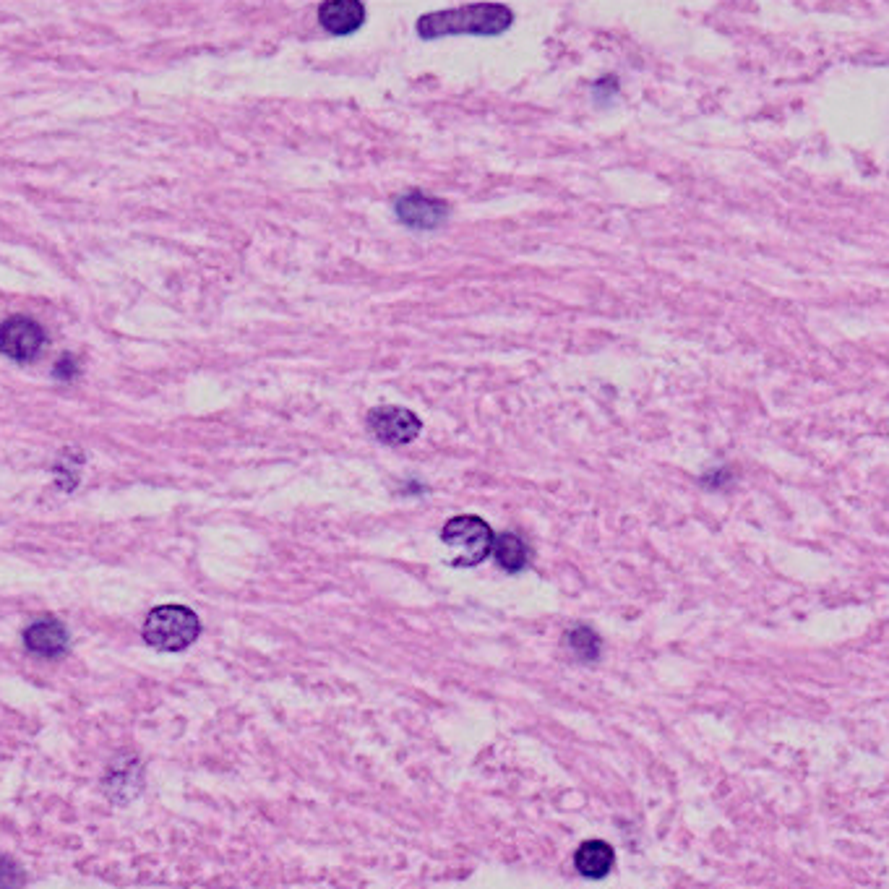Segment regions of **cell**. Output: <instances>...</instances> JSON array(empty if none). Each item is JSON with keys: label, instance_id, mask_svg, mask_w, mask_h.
<instances>
[{"label": "cell", "instance_id": "obj_1", "mask_svg": "<svg viewBox=\"0 0 889 889\" xmlns=\"http://www.w3.org/2000/svg\"><path fill=\"white\" fill-rule=\"evenodd\" d=\"M514 24V11L504 3H467L459 8H444L433 14L420 16L415 29L420 40H441V37H457V34H475V37H498L509 32Z\"/></svg>", "mask_w": 889, "mask_h": 889}, {"label": "cell", "instance_id": "obj_2", "mask_svg": "<svg viewBox=\"0 0 889 889\" xmlns=\"http://www.w3.org/2000/svg\"><path fill=\"white\" fill-rule=\"evenodd\" d=\"M493 540H496L493 527L475 514L452 517L441 527V543L452 548V566H459V569L483 564L485 558L491 556Z\"/></svg>", "mask_w": 889, "mask_h": 889}, {"label": "cell", "instance_id": "obj_3", "mask_svg": "<svg viewBox=\"0 0 889 889\" xmlns=\"http://www.w3.org/2000/svg\"><path fill=\"white\" fill-rule=\"evenodd\" d=\"M201 634L199 616L183 605H160L146 616L144 639L154 650L180 652L191 647Z\"/></svg>", "mask_w": 889, "mask_h": 889}, {"label": "cell", "instance_id": "obj_4", "mask_svg": "<svg viewBox=\"0 0 889 889\" xmlns=\"http://www.w3.org/2000/svg\"><path fill=\"white\" fill-rule=\"evenodd\" d=\"M368 428L384 446H407L420 436L423 423L407 407L384 405L368 412Z\"/></svg>", "mask_w": 889, "mask_h": 889}, {"label": "cell", "instance_id": "obj_5", "mask_svg": "<svg viewBox=\"0 0 889 889\" xmlns=\"http://www.w3.org/2000/svg\"><path fill=\"white\" fill-rule=\"evenodd\" d=\"M394 214H397L399 225L407 227V230L431 233V230H438L444 225L452 209L444 199L428 196L423 191H410L405 196H399L397 204H394Z\"/></svg>", "mask_w": 889, "mask_h": 889}, {"label": "cell", "instance_id": "obj_6", "mask_svg": "<svg viewBox=\"0 0 889 889\" xmlns=\"http://www.w3.org/2000/svg\"><path fill=\"white\" fill-rule=\"evenodd\" d=\"M45 347V329L29 316H11L0 326V352L16 363H29Z\"/></svg>", "mask_w": 889, "mask_h": 889}, {"label": "cell", "instance_id": "obj_7", "mask_svg": "<svg viewBox=\"0 0 889 889\" xmlns=\"http://www.w3.org/2000/svg\"><path fill=\"white\" fill-rule=\"evenodd\" d=\"M319 24L334 37L355 34L365 24L363 0H324L319 6Z\"/></svg>", "mask_w": 889, "mask_h": 889}, {"label": "cell", "instance_id": "obj_8", "mask_svg": "<svg viewBox=\"0 0 889 889\" xmlns=\"http://www.w3.org/2000/svg\"><path fill=\"white\" fill-rule=\"evenodd\" d=\"M24 644L27 650L40 657H58L68 647V631L66 626L55 621V618H42L37 624L24 631Z\"/></svg>", "mask_w": 889, "mask_h": 889}, {"label": "cell", "instance_id": "obj_9", "mask_svg": "<svg viewBox=\"0 0 889 889\" xmlns=\"http://www.w3.org/2000/svg\"><path fill=\"white\" fill-rule=\"evenodd\" d=\"M616 863V850L605 840H584L574 853V869L584 879H603Z\"/></svg>", "mask_w": 889, "mask_h": 889}, {"label": "cell", "instance_id": "obj_10", "mask_svg": "<svg viewBox=\"0 0 889 889\" xmlns=\"http://www.w3.org/2000/svg\"><path fill=\"white\" fill-rule=\"evenodd\" d=\"M496 564L506 571V574H519L530 566V551H527V543L519 538L517 532H498L496 540H493L491 548Z\"/></svg>", "mask_w": 889, "mask_h": 889}, {"label": "cell", "instance_id": "obj_11", "mask_svg": "<svg viewBox=\"0 0 889 889\" xmlns=\"http://www.w3.org/2000/svg\"><path fill=\"white\" fill-rule=\"evenodd\" d=\"M564 639L571 655L577 657V660H582V663H595V660H600L603 642H600V637L590 629V626H574V629L566 631Z\"/></svg>", "mask_w": 889, "mask_h": 889}, {"label": "cell", "instance_id": "obj_12", "mask_svg": "<svg viewBox=\"0 0 889 889\" xmlns=\"http://www.w3.org/2000/svg\"><path fill=\"white\" fill-rule=\"evenodd\" d=\"M592 94H595V100L608 102L613 94H618V79L616 76H605V79H600L598 84H595Z\"/></svg>", "mask_w": 889, "mask_h": 889}, {"label": "cell", "instance_id": "obj_13", "mask_svg": "<svg viewBox=\"0 0 889 889\" xmlns=\"http://www.w3.org/2000/svg\"><path fill=\"white\" fill-rule=\"evenodd\" d=\"M55 376H58V379H63V376H66V379H71V376H76V368H73V360H71V358H63V360H60V363L55 365Z\"/></svg>", "mask_w": 889, "mask_h": 889}]
</instances>
